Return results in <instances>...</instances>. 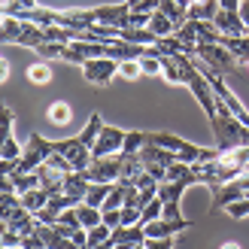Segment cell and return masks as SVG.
I'll return each mask as SVG.
<instances>
[{
	"mask_svg": "<svg viewBox=\"0 0 249 249\" xmlns=\"http://www.w3.org/2000/svg\"><path fill=\"white\" fill-rule=\"evenodd\" d=\"M52 152H55L52 140H46V137H40V134H31L28 143L21 146V158H18V164H16V173H31V170H36L40 164H46Z\"/></svg>",
	"mask_w": 249,
	"mask_h": 249,
	"instance_id": "6da1fadb",
	"label": "cell"
},
{
	"mask_svg": "<svg viewBox=\"0 0 249 249\" xmlns=\"http://www.w3.org/2000/svg\"><path fill=\"white\" fill-rule=\"evenodd\" d=\"M52 149L55 152H61L70 164H73V170H89V164H91V149L85 146L79 137H64V140H52Z\"/></svg>",
	"mask_w": 249,
	"mask_h": 249,
	"instance_id": "7a4b0ae2",
	"label": "cell"
},
{
	"mask_svg": "<svg viewBox=\"0 0 249 249\" xmlns=\"http://www.w3.org/2000/svg\"><path fill=\"white\" fill-rule=\"evenodd\" d=\"M82 76L91 85H109L113 76H119V61L116 58H89L82 64Z\"/></svg>",
	"mask_w": 249,
	"mask_h": 249,
	"instance_id": "3957f363",
	"label": "cell"
},
{
	"mask_svg": "<svg viewBox=\"0 0 249 249\" xmlns=\"http://www.w3.org/2000/svg\"><path fill=\"white\" fill-rule=\"evenodd\" d=\"M197 58L204 61V64H210L213 70H219V73H228V70H234L237 67V61H234V55L228 52L222 43H197Z\"/></svg>",
	"mask_w": 249,
	"mask_h": 249,
	"instance_id": "277c9868",
	"label": "cell"
},
{
	"mask_svg": "<svg viewBox=\"0 0 249 249\" xmlns=\"http://www.w3.org/2000/svg\"><path fill=\"white\" fill-rule=\"evenodd\" d=\"M85 173H89L91 182H116L119 173H122V152L91 158V164H89V170H85Z\"/></svg>",
	"mask_w": 249,
	"mask_h": 249,
	"instance_id": "5b68a950",
	"label": "cell"
},
{
	"mask_svg": "<svg viewBox=\"0 0 249 249\" xmlns=\"http://www.w3.org/2000/svg\"><path fill=\"white\" fill-rule=\"evenodd\" d=\"M189 91H192V97L197 104H201V109H204V116L207 119H213L216 116V104H219V97H216V91L210 89V82H207V76L201 70L192 76V82H189Z\"/></svg>",
	"mask_w": 249,
	"mask_h": 249,
	"instance_id": "8992f818",
	"label": "cell"
},
{
	"mask_svg": "<svg viewBox=\"0 0 249 249\" xmlns=\"http://www.w3.org/2000/svg\"><path fill=\"white\" fill-rule=\"evenodd\" d=\"M122 143H124V131H122V128H113V124H104L101 137H97L94 146H91V155L101 158V155L122 152Z\"/></svg>",
	"mask_w": 249,
	"mask_h": 249,
	"instance_id": "52a82bcc",
	"label": "cell"
},
{
	"mask_svg": "<svg viewBox=\"0 0 249 249\" xmlns=\"http://www.w3.org/2000/svg\"><path fill=\"white\" fill-rule=\"evenodd\" d=\"M89 185H91V179H89V173H85V170H70V173H64L61 192L70 195L76 204H82V201H85V195H89Z\"/></svg>",
	"mask_w": 249,
	"mask_h": 249,
	"instance_id": "ba28073f",
	"label": "cell"
},
{
	"mask_svg": "<svg viewBox=\"0 0 249 249\" xmlns=\"http://www.w3.org/2000/svg\"><path fill=\"white\" fill-rule=\"evenodd\" d=\"M61 28H73V31H89L91 24H97L94 9H67V12H58V21Z\"/></svg>",
	"mask_w": 249,
	"mask_h": 249,
	"instance_id": "9c48e42d",
	"label": "cell"
},
{
	"mask_svg": "<svg viewBox=\"0 0 249 249\" xmlns=\"http://www.w3.org/2000/svg\"><path fill=\"white\" fill-rule=\"evenodd\" d=\"M94 16L101 24H109V28H124L131 16V6L128 3H107V6H97Z\"/></svg>",
	"mask_w": 249,
	"mask_h": 249,
	"instance_id": "30bf717a",
	"label": "cell"
},
{
	"mask_svg": "<svg viewBox=\"0 0 249 249\" xmlns=\"http://www.w3.org/2000/svg\"><path fill=\"white\" fill-rule=\"evenodd\" d=\"M213 24L225 36H243V34H249V28H246L243 18H240V12H231V9H219L216 18H213Z\"/></svg>",
	"mask_w": 249,
	"mask_h": 249,
	"instance_id": "8fae6325",
	"label": "cell"
},
{
	"mask_svg": "<svg viewBox=\"0 0 249 249\" xmlns=\"http://www.w3.org/2000/svg\"><path fill=\"white\" fill-rule=\"evenodd\" d=\"M189 225H192L189 219H155L143 228H146V237H173V234L185 231Z\"/></svg>",
	"mask_w": 249,
	"mask_h": 249,
	"instance_id": "7c38bea8",
	"label": "cell"
},
{
	"mask_svg": "<svg viewBox=\"0 0 249 249\" xmlns=\"http://www.w3.org/2000/svg\"><path fill=\"white\" fill-rule=\"evenodd\" d=\"M216 192V207L219 210H225L228 204H234V201H240V197H246V189H243V182H240V177L237 179H231V182H222L219 189H213Z\"/></svg>",
	"mask_w": 249,
	"mask_h": 249,
	"instance_id": "4fadbf2b",
	"label": "cell"
},
{
	"mask_svg": "<svg viewBox=\"0 0 249 249\" xmlns=\"http://www.w3.org/2000/svg\"><path fill=\"white\" fill-rule=\"evenodd\" d=\"M140 158H143V164H161V167H170L173 161H177V155H173L170 149L158 146V143H149V140L140 149Z\"/></svg>",
	"mask_w": 249,
	"mask_h": 249,
	"instance_id": "5bb4252c",
	"label": "cell"
},
{
	"mask_svg": "<svg viewBox=\"0 0 249 249\" xmlns=\"http://www.w3.org/2000/svg\"><path fill=\"white\" fill-rule=\"evenodd\" d=\"M219 9V0H192L185 16H189V21H213Z\"/></svg>",
	"mask_w": 249,
	"mask_h": 249,
	"instance_id": "9a60e30c",
	"label": "cell"
},
{
	"mask_svg": "<svg viewBox=\"0 0 249 249\" xmlns=\"http://www.w3.org/2000/svg\"><path fill=\"white\" fill-rule=\"evenodd\" d=\"M6 228H12V231H18L21 237H24V234H34V228H36V216L31 213V210H24V207H18L16 213H12V216L6 219Z\"/></svg>",
	"mask_w": 249,
	"mask_h": 249,
	"instance_id": "2e32d148",
	"label": "cell"
},
{
	"mask_svg": "<svg viewBox=\"0 0 249 249\" xmlns=\"http://www.w3.org/2000/svg\"><path fill=\"white\" fill-rule=\"evenodd\" d=\"M222 46L234 55L237 64H249V34H243V36H225Z\"/></svg>",
	"mask_w": 249,
	"mask_h": 249,
	"instance_id": "e0dca14e",
	"label": "cell"
},
{
	"mask_svg": "<svg viewBox=\"0 0 249 249\" xmlns=\"http://www.w3.org/2000/svg\"><path fill=\"white\" fill-rule=\"evenodd\" d=\"M18 197H21V207H24V210H31V213H36V210H43V207L49 204V197H52V192H49V189H43V185H36V189L24 192V195H18Z\"/></svg>",
	"mask_w": 249,
	"mask_h": 249,
	"instance_id": "ac0fdd59",
	"label": "cell"
},
{
	"mask_svg": "<svg viewBox=\"0 0 249 249\" xmlns=\"http://www.w3.org/2000/svg\"><path fill=\"white\" fill-rule=\"evenodd\" d=\"M21 31H24V21L21 18H12V16L0 18V43H16L18 46Z\"/></svg>",
	"mask_w": 249,
	"mask_h": 249,
	"instance_id": "d6986e66",
	"label": "cell"
},
{
	"mask_svg": "<svg viewBox=\"0 0 249 249\" xmlns=\"http://www.w3.org/2000/svg\"><path fill=\"white\" fill-rule=\"evenodd\" d=\"M43 43H46V28H40V24H34V21H24V31H21L18 46H24V49H40Z\"/></svg>",
	"mask_w": 249,
	"mask_h": 249,
	"instance_id": "ffe728a7",
	"label": "cell"
},
{
	"mask_svg": "<svg viewBox=\"0 0 249 249\" xmlns=\"http://www.w3.org/2000/svg\"><path fill=\"white\" fill-rule=\"evenodd\" d=\"M149 31H152L155 36H170V34H177V21H173L167 12H152V18H149Z\"/></svg>",
	"mask_w": 249,
	"mask_h": 249,
	"instance_id": "44dd1931",
	"label": "cell"
},
{
	"mask_svg": "<svg viewBox=\"0 0 249 249\" xmlns=\"http://www.w3.org/2000/svg\"><path fill=\"white\" fill-rule=\"evenodd\" d=\"M101 131H104V119H101V113H91V116H89V122H85V128H82L76 137H79V140L91 149V146H94V140L101 137Z\"/></svg>",
	"mask_w": 249,
	"mask_h": 249,
	"instance_id": "7402d4cb",
	"label": "cell"
},
{
	"mask_svg": "<svg viewBox=\"0 0 249 249\" xmlns=\"http://www.w3.org/2000/svg\"><path fill=\"white\" fill-rule=\"evenodd\" d=\"M55 228L64 234V237H73V231H79V228H82V222H79V216H76V207L64 210V213L55 219Z\"/></svg>",
	"mask_w": 249,
	"mask_h": 249,
	"instance_id": "603a6c76",
	"label": "cell"
},
{
	"mask_svg": "<svg viewBox=\"0 0 249 249\" xmlns=\"http://www.w3.org/2000/svg\"><path fill=\"white\" fill-rule=\"evenodd\" d=\"M119 40H128V43H137V46H155L158 36L149 31V28H122Z\"/></svg>",
	"mask_w": 249,
	"mask_h": 249,
	"instance_id": "cb8c5ba5",
	"label": "cell"
},
{
	"mask_svg": "<svg viewBox=\"0 0 249 249\" xmlns=\"http://www.w3.org/2000/svg\"><path fill=\"white\" fill-rule=\"evenodd\" d=\"M76 216L82 222V228L89 231V228H94V225L104 222V210L101 207H89V204H76Z\"/></svg>",
	"mask_w": 249,
	"mask_h": 249,
	"instance_id": "d4e9b609",
	"label": "cell"
},
{
	"mask_svg": "<svg viewBox=\"0 0 249 249\" xmlns=\"http://www.w3.org/2000/svg\"><path fill=\"white\" fill-rule=\"evenodd\" d=\"M185 189H189L185 182H170V179H164V182L158 185V197H161L164 204H170V201H177V204H179V197L185 195Z\"/></svg>",
	"mask_w": 249,
	"mask_h": 249,
	"instance_id": "484cf974",
	"label": "cell"
},
{
	"mask_svg": "<svg viewBox=\"0 0 249 249\" xmlns=\"http://www.w3.org/2000/svg\"><path fill=\"white\" fill-rule=\"evenodd\" d=\"M195 28H197V43H222L225 40V34L213 21H195Z\"/></svg>",
	"mask_w": 249,
	"mask_h": 249,
	"instance_id": "4316f807",
	"label": "cell"
},
{
	"mask_svg": "<svg viewBox=\"0 0 249 249\" xmlns=\"http://www.w3.org/2000/svg\"><path fill=\"white\" fill-rule=\"evenodd\" d=\"M161 210H164V201L155 195L152 201H149L143 210H140V225H149V222H155V219H161Z\"/></svg>",
	"mask_w": 249,
	"mask_h": 249,
	"instance_id": "83f0119b",
	"label": "cell"
},
{
	"mask_svg": "<svg viewBox=\"0 0 249 249\" xmlns=\"http://www.w3.org/2000/svg\"><path fill=\"white\" fill-rule=\"evenodd\" d=\"M12 182H16V192L24 195V192H31V189L40 185V177H36V170H31V173H12Z\"/></svg>",
	"mask_w": 249,
	"mask_h": 249,
	"instance_id": "f1b7e54d",
	"label": "cell"
},
{
	"mask_svg": "<svg viewBox=\"0 0 249 249\" xmlns=\"http://www.w3.org/2000/svg\"><path fill=\"white\" fill-rule=\"evenodd\" d=\"M12 124H16V113L9 107H0V146L12 137Z\"/></svg>",
	"mask_w": 249,
	"mask_h": 249,
	"instance_id": "f546056e",
	"label": "cell"
},
{
	"mask_svg": "<svg viewBox=\"0 0 249 249\" xmlns=\"http://www.w3.org/2000/svg\"><path fill=\"white\" fill-rule=\"evenodd\" d=\"M143 146H146V131H124L122 152H140Z\"/></svg>",
	"mask_w": 249,
	"mask_h": 249,
	"instance_id": "4dcf8cb0",
	"label": "cell"
},
{
	"mask_svg": "<svg viewBox=\"0 0 249 249\" xmlns=\"http://www.w3.org/2000/svg\"><path fill=\"white\" fill-rule=\"evenodd\" d=\"M21 207V197L16 195V192H6V195H0V219H9L12 213H16V210Z\"/></svg>",
	"mask_w": 249,
	"mask_h": 249,
	"instance_id": "1f68e13d",
	"label": "cell"
},
{
	"mask_svg": "<svg viewBox=\"0 0 249 249\" xmlns=\"http://www.w3.org/2000/svg\"><path fill=\"white\" fill-rule=\"evenodd\" d=\"M49 210H52V213H64V210H70V207H76V201H73L70 195H64V192H55L52 197H49V204H46Z\"/></svg>",
	"mask_w": 249,
	"mask_h": 249,
	"instance_id": "d6a6232c",
	"label": "cell"
},
{
	"mask_svg": "<svg viewBox=\"0 0 249 249\" xmlns=\"http://www.w3.org/2000/svg\"><path fill=\"white\" fill-rule=\"evenodd\" d=\"M49 122L52 124H67L70 122V107L64 101H55L52 107H49Z\"/></svg>",
	"mask_w": 249,
	"mask_h": 249,
	"instance_id": "836d02e7",
	"label": "cell"
},
{
	"mask_svg": "<svg viewBox=\"0 0 249 249\" xmlns=\"http://www.w3.org/2000/svg\"><path fill=\"white\" fill-rule=\"evenodd\" d=\"M177 36H179L185 46H197V28H195V21H182V24H177Z\"/></svg>",
	"mask_w": 249,
	"mask_h": 249,
	"instance_id": "e575fe53",
	"label": "cell"
},
{
	"mask_svg": "<svg viewBox=\"0 0 249 249\" xmlns=\"http://www.w3.org/2000/svg\"><path fill=\"white\" fill-rule=\"evenodd\" d=\"M161 12H167V16L177 21V24H182V21H189V16H185V9L177 3V0H161Z\"/></svg>",
	"mask_w": 249,
	"mask_h": 249,
	"instance_id": "d590c367",
	"label": "cell"
},
{
	"mask_svg": "<svg viewBox=\"0 0 249 249\" xmlns=\"http://www.w3.org/2000/svg\"><path fill=\"white\" fill-rule=\"evenodd\" d=\"M28 79L34 85H46L52 79V70H49V64H34V67H28Z\"/></svg>",
	"mask_w": 249,
	"mask_h": 249,
	"instance_id": "8d00e7d4",
	"label": "cell"
},
{
	"mask_svg": "<svg viewBox=\"0 0 249 249\" xmlns=\"http://www.w3.org/2000/svg\"><path fill=\"white\" fill-rule=\"evenodd\" d=\"M140 70H143V76H161V58L158 55H143Z\"/></svg>",
	"mask_w": 249,
	"mask_h": 249,
	"instance_id": "74e56055",
	"label": "cell"
},
{
	"mask_svg": "<svg viewBox=\"0 0 249 249\" xmlns=\"http://www.w3.org/2000/svg\"><path fill=\"white\" fill-rule=\"evenodd\" d=\"M64 43H52V40H46L40 49H34V52L36 55H40V58H61V55H64Z\"/></svg>",
	"mask_w": 249,
	"mask_h": 249,
	"instance_id": "f35d334b",
	"label": "cell"
},
{
	"mask_svg": "<svg viewBox=\"0 0 249 249\" xmlns=\"http://www.w3.org/2000/svg\"><path fill=\"white\" fill-rule=\"evenodd\" d=\"M119 76H124V79H137V76H143V70H140V58H134V61H119Z\"/></svg>",
	"mask_w": 249,
	"mask_h": 249,
	"instance_id": "ab89813d",
	"label": "cell"
},
{
	"mask_svg": "<svg viewBox=\"0 0 249 249\" xmlns=\"http://www.w3.org/2000/svg\"><path fill=\"white\" fill-rule=\"evenodd\" d=\"M225 213H228L231 219H246V216H249V197H240V201L228 204V207H225Z\"/></svg>",
	"mask_w": 249,
	"mask_h": 249,
	"instance_id": "60d3db41",
	"label": "cell"
},
{
	"mask_svg": "<svg viewBox=\"0 0 249 249\" xmlns=\"http://www.w3.org/2000/svg\"><path fill=\"white\" fill-rule=\"evenodd\" d=\"M197 158H201V146H195V143H185L177 152V161H185V164H195Z\"/></svg>",
	"mask_w": 249,
	"mask_h": 249,
	"instance_id": "b9f144b4",
	"label": "cell"
},
{
	"mask_svg": "<svg viewBox=\"0 0 249 249\" xmlns=\"http://www.w3.org/2000/svg\"><path fill=\"white\" fill-rule=\"evenodd\" d=\"M0 158H9V161H18L21 158V146L16 143V137H9V140L0 146Z\"/></svg>",
	"mask_w": 249,
	"mask_h": 249,
	"instance_id": "7bdbcfd3",
	"label": "cell"
},
{
	"mask_svg": "<svg viewBox=\"0 0 249 249\" xmlns=\"http://www.w3.org/2000/svg\"><path fill=\"white\" fill-rule=\"evenodd\" d=\"M104 240H109V228L104 225H94V228H89V246H97V243H104Z\"/></svg>",
	"mask_w": 249,
	"mask_h": 249,
	"instance_id": "ee69618b",
	"label": "cell"
},
{
	"mask_svg": "<svg viewBox=\"0 0 249 249\" xmlns=\"http://www.w3.org/2000/svg\"><path fill=\"white\" fill-rule=\"evenodd\" d=\"M149 18H152V12H137V9H131L128 24H124V28H149Z\"/></svg>",
	"mask_w": 249,
	"mask_h": 249,
	"instance_id": "f6af8a7d",
	"label": "cell"
},
{
	"mask_svg": "<svg viewBox=\"0 0 249 249\" xmlns=\"http://www.w3.org/2000/svg\"><path fill=\"white\" fill-rule=\"evenodd\" d=\"M46 164H49V167H55V170H61V173H70V170H73V164H70V161L61 155V152H52Z\"/></svg>",
	"mask_w": 249,
	"mask_h": 249,
	"instance_id": "bcb514c9",
	"label": "cell"
},
{
	"mask_svg": "<svg viewBox=\"0 0 249 249\" xmlns=\"http://www.w3.org/2000/svg\"><path fill=\"white\" fill-rule=\"evenodd\" d=\"M36 6H40L36 0H9V3H6V16H16L18 9L28 12V9H36Z\"/></svg>",
	"mask_w": 249,
	"mask_h": 249,
	"instance_id": "7dc6e473",
	"label": "cell"
},
{
	"mask_svg": "<svg viewBox=\"0 0 249 249\" xmlns=\"http://www.w3.org/2000/svg\"><path fill=\"white\" fill-rule=\"evenodd\" d=\"M0 243H3L6 249H12V246H21V234H18V231H12V228H6L3 234H0Z\"/></svg>",
	"mask_w": 249,
	"mask_h": 249,
	"instance_id": "c3c4849f",
	"label": "cell"
},
{
	"mask_svg": "<svg viewBox=\"0 0 249 249\" xmlns=\"http://www.w3.org/2000/svg\"><path fill=\"white\" fill-rule=\"evenodd\" d=\"M146 249H173V237H146Z\"/></svg>",
	"mask_w": 249,
	"mask_h": 249,
	"instance_id": "681fc988",
	"label": "cell"
},
{
	"mask_svg": "<svg viewBox=\"0 0 249 249\" xmlns=\"http://www.w3.org/2000/svg\"><path fill=\"white\" fill-rule=\"evenodd\" d=\"M104 225L113 231V228H119L122 225V210H104Z\"/></svg>",
	"mask_w": 249,
	"mask_h": 249,
	"instance_id": "f907efd6",
	"label": "cell"
},
{
	"mask_svg": "<svg viewBox=\"0 0 249 249\" xmlns=\"http://www.w3.org/2000/svg\"><path fill=\"white\" fill-rule=\"evenodd\" d=\"M122 225H140V210L122 207Z\"/></svg>",
	"mask_w": 249,
	"mask_h": 249,
	"instance_id": "816d5d0a",
	"label": "cell"
},
{
	"mask_svg": "<svg viewBox=\"0 0 249 249\" xmlns=\"http://www.w3.org/2000/svg\"><path fill=\"white\" fill-rule=\"evenodd\" d=\"M61 61H67V64H76V67H82V64H85V58L76 52V49H73V43L64 49V55H61Z\"/></svg>",
	"mask_w": 249,
	"mask_h": 249,
	"instance_id": "f5cc1de1",
	"label": "cell"
},
{
	"mask_svg": "<svg viewBox=\"0 0 249 249\" xmlns=\"http://www.w3.org/2000/svg\"><path fill=\"white\" fill-rule=\"evenodd\" d=\"M21 246L24 249H46V243H43V237H40V234H24V237H21Z\"/></svg>",
	"mask_w": 249,
	"mask_h": 249,
	"instance_id": "db71d44e",
	"label": "cell"
},
{
	"mask_svg": "<svg viewBox=\"0 0 249 249\" xmlns=\"http://www.w3.org/2000/svg\"><path fill=\"white\" fill-rule=\"evenodd\" d=\"M161 219H182V213H179V204H177V201L164 204V210H161Z\"/></svg>",
	"mask_w": 249,
	"mask_h": 249,
	"instance_id": "11a10c76",
	"label": "cell"
},
{
	"mask_svg": "<svg viewBox=\"0 0 249 249\" xmlns=\"http://www.w3.org/2000/svg\"><path fill=\"white\" fill-rule=\"evenodd\" d=\"M237 12H240V18H243V24L249 28V0H240V6H237Z\"/></svg>",
	"mask_w": 249,
	"mask_h": 249,
	"instance_id": "9f6ffc18",
	"label": "cell"
},
{
	"mask_svg": "<svg viewBox=\"0 0 249 249\" xmlns=\"http://www.w3.org/2000/svg\"><path fill=\"white\" fill-rule=\"evenodd\" d=\"M6 76H9V64L0 58V82H6Z\"/></svg>",
	"mask_w": 249,
	"mask_h": 249,
	"instance_id": "6f0895ef",
	"label": "cell"
},
{
	"mask_svg": "<svg viewBox=\"0 0 249 249\" xmlns=\"http://www.w3.org/2000/svg\"><path fill=\"white\" fill-rule=\"evenodd\" d=\"M91 249H113V240H104V243H97V246H91Z\"/></svg>",
	"mask_w": 249,
	"mask_h": 249,
	"instance_id": "680465c9",
	"label": "cell"
},
{
	"mask_svg": "<svg viewBox=\"0 0 249 249\" xmlns=\"http://www.w3.org/2000/svg\"><path fill=\"white\" fill-rule=\"evenodd\" d=\"M222 249H240L237 243H225V246H222Z\"/></svg>",
	"mask_w": 249,
	"mask_h": 249,
	"instance_id": "91938a15",
	"label": "cell"
},
{
	"mask_svg": "<svg viewBox=\"0 0 249 249\" xmlns=\"http://www.w3.org/2000/svg\"><path fill=\"white\" fill-rule=\"evenodd\" d=\"M0 18H6V6H0Z\"/></svg>",
	"mask_w": 249,
	"mask_h": 249,
	"instance_id": "94428289",
	"label": "cell"
},
{
	"mask_svg": "<svg viewBox=\"0 0 249 249\" xmlns=\"http://www.w3.org/2000/svg\"><path fill=\"white\" fill-rule=\"evenodd\" d=\"M137 3H140V0H128V6H137Z\"/></svg>",
	"mask_w": 249,
	"mask_h": 249,
	"instance_id": "6125c7cd",
	"label": "cell"
},
{
	"mask_svg": "<svg viewBox=\"0 0 249 249\" xmlns=\"http://www.w3.org/2000/svg\"><path fill=\"white\" fill-rule=\"evenodd\" d=\"M134 249H146V243H137V246H134Z\"/></svg>",
	"mask_w": 249,
	"mask_h": 249,
	"instance_id": "be15d7a7",
	"label": "cell"
},
{
	"mask_svg": "<svg viewBox=\"0 0 249 249\" xmlns=\"http://www.w3.org/2000/svg\"><path fill=\"white\" fill-rule=\"evenodd\" d=\"M12 249H24V246H12Z\"/></svg>",
	"mask_w": 249,
	"mask_h": 249,
	"instance_id": "e7e4bbea",
	"label": "cell"
},
{
	"mask_svg": "<svg viewBox=\"0 0 249 249\" xmlns=\"http://www.w3.org/2000/svg\"><path fill=\"white\" fill-rule=\"evenodd\" d=\"M0 249H6V246H3V243H0Z\"/></svg>",
	"mask_w": 249,
	"mask_h": 249,
	"instance_id": "03108f58",
	"label": "cell"
},
{
	"mask_svg": "<svg viewBox=\"0 0 249 249\" xmlns=\"http://www.w3.org/2000/svg\"><path fill=\"white\" fill-rule=\"evenodd\" d=\"M246 67H249V64H246Z\"/></svg>",
	"mask_w": 249,
	"mask_h": 249,
	"instance_id": "003e7915",
	"label": "cell"
}]
</instances>
